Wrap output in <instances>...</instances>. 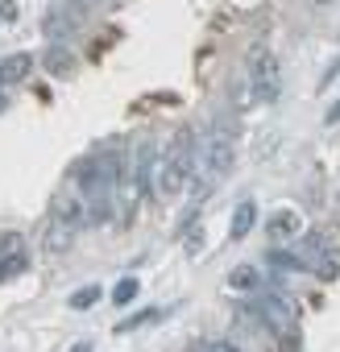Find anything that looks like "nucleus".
I'll list each match as a JSON object with an SVG mask.
<instances>
[{"instance_id":"aec40b11","label":"nucleus","mask_w":340,"mask_h":352,"mask_svg":"<svg viewBox=\"0 0 340 352\" xmlns=\"http://www.w3.org/2000/svg\"><path fill=\"white\" fill-rule=\"evenodd\" d=\"M0 112H5V96H0Z\"/></svg>"},{"instance_id":"7ed1b4c3","label":"nucleus","mask_w":340,"mask_h":352,"mask_svg":"<svg viewBox=\"0 0 340 352\" xmlns=\"http://www.w3.org/2000/svg\"><path fill=\"white\" fill-rule=\"evenodd\" d=\"M249 75H253V91L262 100H274L278 96V83H282V71H278V58L270 50H257L249 58Z\"/></svg>"},{"instance_id":"6ab92c4d","label":"nucleus","mask_w":340,"mask_h":352,"mask_svg":"<svg viewBox=\"0 0 340 352\" xmlns=\"http://www.w3.org/2000/svg\"><path fill=\"white\" fill-rule=\"evenodd\" d=\"M311 5H332V0H311Z\"/></svg>"},{"instance_id":"4468645a","label":"nucleus","mask_w":340,"mask_h":352,"mask_svg":"<svg viewBox=\"0 0 340 352\" xmlns=\"http://www.w3.org/2000/svg\"><path fill=\"white\" fill-rule=\"evenodd\" d=\"M100 298V286H83V290H75V298H71V307L75 311H83V307H92Z\"/></svg>"},{"instance_id":"2eb2a0df","label":"nucleus","mask_w":340,"mask_h":352,"mask_svg":"<svg viewBox=\"0 0 340 352\" xmlns=\"http://www.w3.org/2000/svg\"><path fill=\"white\" fill-rule=\"evenodd\" d=\"M195 352H241L233 340H204V344H195Z\"/></svg>"},{"instance_id":"f257e3e1","label":"nucleus","mask_w":340,"mask_h":352,"mask_svg":"<svg viewBox=\"0 0 340 352\" xmlns=\"http://www.w3.org/2000/svg\"><path fill=\"white\" fill-rule=\"evenodd\" d=\"M191 153H195V145H191L187 129L175 137V145H170L166 153H153V162L145 170V183H149L153 199H175L187 187V179H191Z\"/></svg>"},{"instance_id":"f3484780","label":"nucleus","mask_w":340,"mask_h":352,"mask_svg":"<svg viewBox=\"0 0 340 352\" xmlns=\"http://www.w3.org/2000/svg\"><path fill=\"white\" fill-rule=\"evenodd\" d=\"M323 120H328V124H340V100H336V104L328 108V116H323Z\"/></svg>"},{"instance_id":"9d476101","label":"nucleus","mask_w":340,"mask_h":352,"mask_svg":"<svg viewBox=\"0 0 340 352\" xmlns=\"http://www.w3.org/2000/svg\"><path fill=\"white\" fill-rule=\"evenodd\" d=\"M75 25H79V21H75V17H63L59 9H54V13H50L46 21H42L46 38H54V42H59V38H67V34H75Z\"/></svg>"},{"instance_id":"20e7f679","label":"nucleus","mask_w":340,"mask_h":352,"mask_svg":"<svg viewBox=\"0 0 340 352\" xmlns=\"http://www.w3.org/2000/svg\"><path fill=\"white\" fill-rule=\"evenodd\" d=\"M257 315H262V323L266 327H274L278 336H286L290 327H295V302L290 298H282V294H262V302H257Z\"/></svg>"},{"instance_id":"f8f14e48","label":"nucleus","mask_w":340,"mask_h":352,"mask_svg":"<svg viewBox=\"0 0 340 352\" xmlns=\"http://www.w3.org/2000/svg\"><path fill=\"white\" fill-rule=\"evenodd\" d=\"M54 216H59V220L75 232V228L83 224V204H79V199H67V204H59V212H54Z\"/></svg>"},{"instance_id":"ddd939ff","label":"nucleus","mask_w":340,"mask_h":352,"mask_svg":"<svg viewBox=\"0 0 340 352\" xmlns=\"http://www.w3.org/2000/svg\"><path fill=\"white\" fill-rule=\"evenodd\" d=\"M229 286H233V290H257V270H253V265H237V270L229 274Z\"/></svg>"},{"instance_id":"6e6552de","label":"nucleus","mask_w":340,"mask_h":352,"mask_svg":"<svg viewBox=\"0 0 340 352\" xmlns=\"http://www.w3.org/2000/svg\"><path fill=\"white\" fill-rule=\"evenodd\" d=\"M25 265H30V257H25L21 249H9L5 257H0V282H13V278H21V274H25Z\"/></svg>"},{"instance_id":"f03ea898","label":"nucleus","mask_w":340,"mask_h":352,"mask_svg":"<svg viewBox=\"0 0 340 352\" xmlns=\"http://www.w3.org/2000/svg\"><path fill=\"white\" fill-rule=\"evenodd\" d=\"M233 162H237V145H233V133L224 129V124H216L204 141H200V170H204V187L212 191L224 174L233 170Z\"/></svg>"},{"instance_id":"9b49d317","label":"nucleus","mask_w":340,"mask_h":352,"mask_svg":"<svg viewBox=\"0 0 340 352\" xmlns=\"http://www.w3.org/2000/svg\"><path fill=\"white\" fill-rule=\"evenodd\" d=\"M42 63H46V71H50V75H71V67H75V58H71L63 46H50Z\"/></svg>"},{"instance_id":"1a4fd4ad","label":"nucleus","mask_w":340,"mask_h":352,"mask_svg":"<svg viewBox=\"0 0 340 352\" xmlns=\"http://www.w3.org/2000/svg\"><path fill=\"white\" fill-rule=\"evenodd\" d=\"M71 236H75V232L54 216V220H50V228H46V249H50V253H63V249H71Z\"/></svg>"},{"instance_id":"dca6fc26","label":"nucleus","mask_w":340,"mask_h":352,"mask_svg":"<svg viewBox=\"0 0 340 352\" xmlns=\"http://www.w3.org/2000/svg\"><path fill=\"white\" fill-rule=\"evenodd\" d=\"M133 294H137V282H133V278H125V282H120V286L112 290V298H116V302H129Z\"/></svg>"},{"instance_id":"423d86ee","label":"nucleus","mask_w":340,"mask_h":352,"mask_svg":"<svg viewBox=\"0 0 340 352\" xmlns=\"http://www.w3.org/2000/svg\"><path fill=\"white\" fill-rule=\"evenodd\" d=\"M253 224H257V208H253V204H241V208L233 212V224H229V236H233V241H245V236L253 232Z\"/></svg>"},{"instance_id":"39448f33","label":"nucleus","mask_w":340,"mask_h":352,"mask_svg":"<svg viewBox=\"0 0 340 352\" xmlns=\"http://www.w3.org/2000/svg\"><path fill=\"white\" fill-rule=\"evenodd\" d=\"M30 71H34V54H25V50L5 54V58H0V87H17V83H25Z\"/></svg>"},{"instance_id":"0eeeda50","label":"nucleus","mask_w":340,"mask_h":352,"mask_svg":"<svg viewBox=\"0 0 340 352\" xmlns=\"http://www.w3.org/2000/svg\"><path fill=\"white\" fill-rule=\"evenodd\" d=\"M266 232L274 236V241H286V236H299V212H278L270 224H266Z\"/></svg>"},{"instance_id":"a211bd4d","label":"nucleus","mask_w":340,"mask_h":352,"mask_svg":"<svg viewBox=\"0 0 340 352\" xmlns=\"http://www.w3.org/2000/svg\"><path fill=\"white\" fill-rule=\"evenodd\" d=\"M71 352H92V344H75V348H71Z\"/></svg>"}]
</instances>
